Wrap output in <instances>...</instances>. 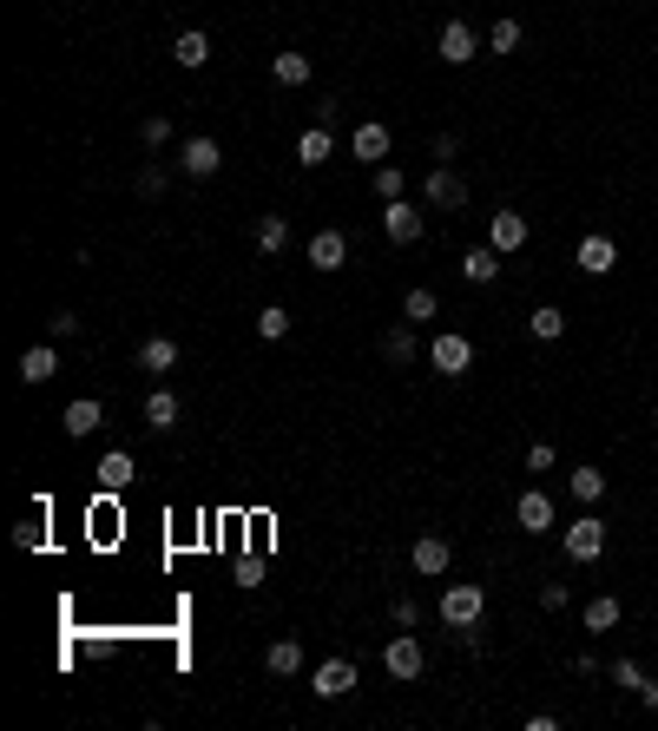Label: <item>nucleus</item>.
<instances>
[{"label":"nucleus","instance_id":"34","mask_svg":"<svg viewBox=\"0 0 658 731\" xmlns=\"http://www.w3.org/2000/svg\"><path fill=\"white\" fill-rule=\"evenodd\" d=\"M257 336H264V343H283V336H290V310H283V303H264V310H257Z\"/></svg>","mask_w":658,"mask_h":731},{"label":"nucleus","instance_id":"32","mask_svg":"<svg viewBox=\"0 0 658 731\" xmlns=\"http://www.w3.org/2000/svg\"><path fill=\"white\" fill-rule=\"evenodd\" d=\"M520 40H527V33H520L514 14H501L494 27H487V47H494V53H520Z\"/></svg>","mask_w":658,"mask_h":731},{"label":"nucleus","instance_id":"38","mask_svg":"<svg viewBox=\"0 0 658 731\" xmlns=\"http://www.w3.org/2000/svg\"><path fill=\"white\" fill-rule=\"evenodd\" d=\"M47 336H53V343H66V336H79V317H73V310H53V317H47Z\"/></svg>","mask_w":658,"mask_h":731},{"label":"nucleus","instance_id":"33","mask_svg":"<svg viewBox=\"0 0 658 731\" xmlns=\"http://www.w3.org/2000/svg\"><path fill=\"white\" fill-rule=\"evenodd\" d=\"M435 310H441V297H435V290H428V284H415V290H408V297H402V317H408V323H428V317H435Z\"/></svg>","mask_w":658,"mask_h":731},{"label":"nucleus","instance_id":"1","mask_svg":"<svg viewBox=\"0 0 658 731\" xmlns=\"http://www.w3.org/2000/svg\"><path fill=\"white\" fill-rule=\"evenodd\" d=\"M481 613H487V593L474 587V580H455V587L441 593V626H448V633H461V626H481Z\"/></svg>","mask_w":658,"mask_h":731},{"label":"nucleus","instance_id":"9","mask_svg":"<svg viewBox=\"0 0 658 731\" xmlns=\"http://www.w3.org/2000/svg\"><path fill=\"white\" fill-rule=\"evenodd\" d=\"M422 211L408 205V198H389V205H382V238L389 244H422Z\"/></svg>","mask_w":658,"mask_h":731},{"label":"nucleus","instance_id":"13","mask_svg":"<svg viewBox=\"0 0 658 731\" xmlns=\"http://www.w3.org/2000/svg\"><path fill=\"white\" fill-rule=\"evenodd\" d=\"M435 53L448 66H468V60H481V33H474L468 20H448V27H441V40H435Z\"/></svg>","mask_w":658,"mask_h":731},{"label":"nucleus","instance_id":"17","mask_svg":"<svg viewBox=\"0 0 658 731\" xmlns=\"http://www.w3.org/2000/svg\"><path fill=\"white\" fill-rule=\"evenodd\" d=\"M60 429L73 435V442H86V435H93V429H106V402H99V396H79V402H66Z\"/></svg>","mask_w":658,"mask_h":731},{"label":"nucleus","instance_id":"22","mask_svg":"<svg viewBox=\"0 0 658 731\" xmlns=\"http://www.w3.org/2000/svg\"><path fill=\"white\" fill-rule=\"evenodd\" d=\"M461 277H468V284H494V277H501V251H494V244L461 251Z\"/></svg>","mask_w":658,"mask_h":731},{"label":"nucleus","instance_id":"12","mask_svg":"<svg viewBox=\"0 0 658 731\" xmlns=\"http://www.w3.org/2000/svg\"><path fill=\"white\" fill-rule=\"evenodd\" d=\"M310 692L316 699H349V692H356V659H323V666L310 672Z\"/></svg>","mask_w":658,"mask_h":731},{"label":"nucleus","instance_id":"27","mask_svg":"<svg viewBox=\"0 0 658 731\" xmlns=\"http://www.w3.org/2000/svg\"><path fill=\"white\" fill-rule=\"evenodd\" d=\"M619 626V593H593L586 600V633H612Z\"/></svg>","mask_w":658,"mask_h":731},{"label":"nucleus","instance_id":"4","mask_svg":"<svg viewBox=\"0 0 658 731\" xmlns=\"http://www.w3.org/2000/svg\"><path fill=\"white\" fill-rule=\"evenodd\" d=\"M599 554H606V521H599V514H580V521H566V560L593 567Z\"/></svg>","mask_w":658,"mask_h":731},{"label":"nucleus","instance_id":"45","mask_svg":"<svg viewBox=\"0 0 658 731\" xmlns=\"http://www.w3.org/2000/svg\"><path fill=\"white\" fill-rule=\"evenodd\" d=\"M639 705H652V712H658V679H645V685H639Z\"/></svg>","mask_w":658,"mask_h":731},{"label":"nucleus","instance_id":"18","mask_svg":"<svg viewBox=\"0 0 658 731\" xmlns=\"http://www.w3.org/2000/svg\"><path fill=\"white\" fill-rule=\"evenodd\" d=\"M172 60L185 66V73H204V66H211V33H204V27H185V33L172 40Z\"/></svg>","mask_w":658,"mask_h":731},{"label":"nucleus","instance_id":"31","mask_svg":"<svg viewBox=\"0 0 658 731\" xmlns=\"http://www.w3.org/2000/svg\"><path fill=\"white\" fill-rule=\"evenodd\" d=\"M566 488H573V501H586V508H593L599 494H606V475H599V468H573V475H566Z\"/></svg>","mask_w":658,"mask_h":731},{"label":"nucleus","instance_id":"3","mask_svg":"<svg viewBox=\"0 0 658 731\" xmlns=\"http://www.w3.org/2000/svg\"><path fill=\"white\" fill-rule=\"evenodd\" d=\"M382 666H389V679L415 685V679H422V666H428V652H422V639H415V633H408V626H402V633H395L389 646H382Z\"/></svg>","mask_w":658,"mask_h":731},{"label":"nucleus","instance_id":"41","mask_svg":"<svg viewBox=\"0 0 658 731\" xmlns=\"http://www.w3.org/2000/svg\"><path fill=\"white\" fill-rule=\"evenodd\" d=\"M553 461H560V455H553V448H547V442H533V448H527V475H547Z\"/></svg>","mask_w":658,"mask_h":731},{"label":"nucleus","instance_id":"36","mask_svg":"<svg viewBox=\"0 0 658 731\" xmlns=\"http://www.w3.org/2000/svg\"><path fill=\"white\" fill-rule=\"evenodd\" d=\"M612 685H619V692H639V685H645L639 659H612Z\"/></svg>","mask_w":658,"mask_h":731},{"label":"nucleus","instance_id":"20","mask_svg":"<svg viewBox=\"0 0 658 731\" xmlns=\"http://www.w3.org/2000/svg\"><path fill=\"white\" fill-rule=\"evenodd\" d=\"M178 415H185V402H178L172 389H152V396H145V429H152V435L178 429Z\"/></svg>","mask_w":658,"mask_h":731},{"label":"nucleus","instance_id":"10","mask_svg":"<svg viewBox=\"0 0 658 731\" xmlns=\"http://www.w3.org/2000/svg\"><path fill=\"white\" fill-rule=\"evenodd\" d=\"M448 560H455L448 534H415V547H408V567L422 573V580H441V573H448Z\"/></svg>","mask_w":658,"mask_h":731},{"label":"nucleus","instance_id":"21","mask_svg":"<svg viewBox=\"0 0 658 731\" xmlns=\"http://www.w3.org/2000/svg\"><path fill=\"white\" fill-rule=\"evenodd\" d=\"M139 369H145V376H172V369H178V343H172V336H145V343H139Z\"/></svg>","mask_w":658,"mask_h":731},{"label":"nucleus","instance_id":"29","mask_svg":"<svg viewBox=\"0 0 658 731\" xmlns=\"http://www.w3.org/2000/svg\"><path fill=\"white\" fill-rule=\"evenodd\" d=\"M126 481H132V455H126V448H112V455L99 461V488H106V494H119Z\"/></svg>","mask_w":658,"mask_h":731},{"label":"nucleus","instance_id":"2","mask_svg":"<svg viewBox=\"0 0 658 731\" xmlns=\"http://www.w3.org/2000/svg\"><path fill=\"white\" fill-rule=\"evenodd\" d=\"M428 363H435V376H448V382H461L474 369V343L461 330H441L435 343H428Z\"/></svg>","mask_w":658,"mask_h":731},{"label":"nucleus","instance_id":"39","mask_svg":"<svg viewBox=\"0 0 658 731\" xmlns=\"http://www.w3.org/2000/svg\"><path fill=\"white\" fill-rule=\"evenodd\" d=\"M14 547H27V554H33V547H47V527H40V521H20L14 527Z\"/></svg>","mask_w":658,"mask_h":731},{"label":"nucleus","instance_id":"11","mask_svg":"<svg viewBox=\"0 0 658 731\" xmlns=\"http://www.w3.org/2000/svg\"><path fill=\"white\" fill-rule=\"evenodd\" d=\"M553 521H560V508H553L547 488H527V494L514 501V527H520V534H547Z\"/></svg>","mask_w":658,"mask_h":731},{"label":"nucleus","instance_id":"6","mask_svg":"<svg viewBox=\"0 0 658 731\" xmlns=\"http://www.w3.org/2000/svg\"><path fill=\"white\" fill-rule=\"evenodd\" d=\"M527 238H533V224H527V211H494V218H487V244H494V251L501 257H514V251H527Z\"/></svg>","mask_w":658,"mask_h":731},{"label":"nucleus","instance_id":"44","mask_svg":"<svg viewBox=\"0 0 658 731\" xmlns=\"http://www.w3.org/2000/svg\"><path fill=\"white\" fill-rule=\"evenodd\" d=\"M540 606H547V613H560V606H566V587H560V580H547V587H540Z\"/></svg>","mask_w":658,"mask_h":731},{"label":"nucleus","instance_id":"25","mask_svg":"<svg viewBox=\"0 0 658 731\" xmlns=\"http://www.w3.org/2000/svg\"><path fill=\"white\" fill-rule=\"evenodd\" d=\"M310 53H277V60H270V80L277 86H310Z\"/></svg>","mask_w":658,"mask_h":731},{"label":"nucleus","instance_id":"37","mask_svg":"<svg viewBox=\"0 0 658 731\" xmlns=\"http://www.w3.org/2000/svg\"><path fill=\"white\" fill-rule=\"evenodd\" d=\"M165 185H172L165 165H139V198H165Z\"/></svg>","mask_w":658,"mask_h":731},{"label":"nucleus","instance_id":"16","mask_svg":"<svg viewBox=\"0 0 658 731\" xmlns=\"http://www.w3.org/2000/svg\"><path fill=\"white\" fill-rule=\"evenodd\" d=\"M27 389H40V382H53L60 376V350H53V336L47 343H33V350H20V369H14Z\"/></svg>","mask_w":658,"mask_h":731},{"label":"nucleus","instance_id":"42","mask_svg":"<svg viewBox=\"0 0 658 731\" xmlns=\"http://www.w3.org/2000/svg\"><path fill=\"white\" fill-rule=\"evenodd\" d=\"M455 152H461L455 132H435V165H455Z\"/></svg>","mask_w":658,"mask_h":731},{"label":"nucleus","instance_id":"14","mask_svg":"<svg viewBox=\"0 0 658 731\" xmlns=\"http://www.w3.org/2000/svg\"><path fill=\"white\" fill-rule=\"evenodd\" d=\"M573 264H580L586 277H612V271H619V244H612L606 231H593V238H580V251H573Z\"/></svg>","mask_w":658,"mask_h":731},{"label":"nucleus","instance_id":"8","mask_svg":"<svg viewBox=\"0 0 658 731\" xmlns=\"http://www.w3.org/2000/svg\"><path fill=\"white\" fill-rule=\"evenodd\" d=\"M422 198L435 211H468V178H461L455 165H435V172H428V185H422Z\"/></svg>","mask_w":658,"mask_h":731},{"label":"nucleus","instance_id":"40","mask_svg":"<svg viewBox=\"0 0 658 731\" xmlns=\"http://www.w3.org/2000/svg\"><path fill=\"white\" fill-rule=\"evenodd\" d=\"M389 613H395V626H408V633H415V626H422V606L408 600V593H402V600H395V606H389Z\"/></svg>","mask_w":658,"mask_h":731},{"label":"nucleus","instance_id":"7","mask_svg":"<svg viewBox=\"0 0 658 731\" xmlns=\"http://www.w3.org/2000/svg\"><path fill=\"white\" fill-rule=\"evenodd\" d=\"M303 264H310V271H323V277H336L349 264V238L336 231V224H329V231H316V238L303 244Z\"/></svg>","mask_w":658,"mask_h":731},{"label":"nucleus","instance_id":"23","mask_svg":"<svg viewBox=\"0 0 658 731\" xmlns=\"http://www.w3.org/2000/svg\"><path fill=\"white\" fill-rule=\"evenodd\" d=\"M257 251L264 257L290 251V218H283V211H264V218H257Z\"/></svg>","mask_w":658,"mask_h":731},{"label":"nucleus","instance_id":"35","mask_svg":"<svg viewBox=\"0 0 658 731\" xmlns=\"http://www.w3.org/2000/svg\"><path fill=\"white\" fill-rule=\"evenodd\" d=\"M408 191V178H402V165H376V198L389 205V198H402Z\"/></svg>","mask_w":658,"mask_h":731},{"label":"nucleus","instance_id":"26","mask_svg":"<svg viewBox=\"0 0 658 731\" xmlns=\"http://www.w3.org/2000/svg\"><path fill=\"white\" fill-rule=\"evenodd\" d=\"M415 350H422V343H415V323H408V317L382 336V356H389V363H415Z\"/></svg>","mask_w":658,"mask_h":731},{"label":"nucleus","instance_id":"43","mask_svg":"<svg viewBox=\"0 0 658 731\" xmlns=\"http://www.w3.org/2000/svg\"><path fill=\"white\" fill-rule=\"evenodd\" d=\"M336 119H343V99H336V93L316 99V126H336Z\"/></svg>","mask_w":658,"mask_h":731},{"label":"nucleus","instance_id":"24","mask_svg":"<svg viewBox=\"0 0 658 731\" xmlns=\"http://www.w3.org/2000/svg\"><path fill=\"white\" fill-rule=\"evenodd\" d=\"M264 672H270V679H297V672H303V646H297V639H277V646L264 652Z\"/></svg>","mask_w":658,"mask_h":731},{"label":"nucleus","instance_id":"30","mask_svg":"<svg viewBox=\"0 0 658 731\" xmlns=\"http://www.w3.org/2000/svg\"><path fill=\"white\" fill-rule=\"evenodd\" d=\"M139 145L145 152H165V145H172V119H165V112H145L139 119Z\"/></svg>","mask_w":658,"mask_h":731},{"label":"nucleus","instance_id":"5","mask_svg":"<svg viewBox=\"0 0 658 731\" xmlns=\"http://www.w3.org/2000/svg\"><path fill=\"white\" fill-rule=\"evenodd\" d=\"M178 172H185V178H218L224 172V145L211 139V132L185 139V145H178Z\"/></svg>","mask_w":658,"mask_h":731},{"label":"nucleus","instance_id":"15","mask_svg":"<svg viewBox=\"0 0 658 731\" xmlns=\"http://www.w3.org/2000/svg\"><path fill=\"white\" fill-rule=\"evenodd\" d=\"M389 126H382V119H362L356 132H349V152H356L362 165H389Z\"/></svg>","mask_w":658,"mask_h":731},{"label":"nucleus","instance_id":"28","mask_svg":"<svg viewBox=\"0 0 658 731\" xmlns=\"http://www.w3.org/2000/svg\"><path fill=\"white\" fill-rule=\"evenodd\" d=\"M527 330L540 336V343H560V336H566V310H560V303H540V310L527 317Z\"/></svg>","mask_w":658,"mask_h":731},{"label":"nucleus","instance_id":"19","mask_svg":"<svg viewBox=\"0 0 658 731\" xmlns=\"http://www.w3.org/2000/svg\"><path fill=\"white\" fill-rule=\"evenodd\" d=\"M329 152H336V126H303L297 132V159L310 165V172H316V165H329Z\"/></svg>","mask_w":658,"mask_h":731}]
</instances>
